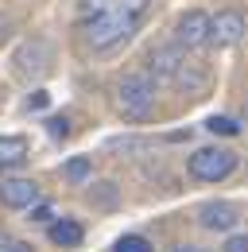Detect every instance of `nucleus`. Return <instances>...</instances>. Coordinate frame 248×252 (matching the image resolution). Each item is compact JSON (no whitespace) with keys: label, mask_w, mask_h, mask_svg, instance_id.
I'll use <instances>...</instances> for the list:
<instances>
[{"label":"nucleus","mask_w":248,"mask_h":252,"mask_svg":"<svg viewBox=\"0 0 248 252\" xmlns=\"http://www.w3.org/2000/svg\"><path fill=\"white\" fill-rule=\"evenodd\" d=\"M198 225L210 229V233H233L241 225V210L233 202H206L198 210Z\"/></svg>","instance_id":"423d86ee"},{"label":"nucleus","mask_w":248,"mask_h":252,"mask_svg":"<svg viewBox=\"0 0 248 252\" xmlns=\"http://www.w3.org/2000/svg\"><path fill=\"white\" fill-rule=\"evenodd\" d=\"M175 43H183L186 51L206 47V43H210V16H206V12H198V8H190L183 20L175 24Z\"/></svg>","instance_id":"39448f33"},{"label":"nucleus","mask_w":248,"mask_h":252,"mask_svg":"<svg viewBox=\"0 0 248 252\" xmlns=\"http://www.w3.org/2000/svg\"><path fill=\"white\" fill-rule=\"evenodd\" d=\"M47 59H51L47 43H24L16 51V70L20 74H39V70H47Z\"/></svg>","instance_id":"9d476101"},{"label":"nucleus","mask_w":248,"mask_h":252,"mask_svg":"<svg viewBox=\"0 0 248 252\" xmlns=\"http://www.w3.org/2000/svg\"><path fill=\"white\" fill-rule=\"evenodd\" d=\"M136 24H140V16H132V12H93L82 24V39L90 51H109L136 32Z\"/></svg>","instance_id":"f257e3e1"},{"label":"nucleus","mask_w":248,"mask_h":252,"mask_svg":"<svg viewBox=\"0 0 248 252\" xmlns=\"http://www.w3.org/2000/svg\"><path fill=\"white\" fill-rule=\"evenodd\" d=\"M86 198H90L93 206H117V187H113V183H101V187H93Z\"/></svg>","instance_id":"dca6fc26"},{"label":"nucleus","mask_w":248,"mask_h":252,"mask_svg":"<svg viewBox=\"0 0 248 252\" xmlns=\"http://www.w3.org/2000/svg\"><path fill=\"white\" fill-rule=\"evenodd\" d=\"M62 175H66L74 187H86V183H90V175H93V159H90V156L66 159V163H62Z\"/></svg>","instance_id":"ddd939ff"},{"label":"nucleus","mask_w":248,"mask_h":252,"mask_svg":"<svg viewBox=\"0 0 248 252\" xmlns=\"http://www.w3.org/2000/svg\"><path fill=\"white\" fill-rule=\"evenodd\" d=\"M0 252H35L28 241H20V237H8V233H0Z\"/></svg>","instance_id":"f3484780"},{"label":"nucleus","mask_w":248,"mask_h":252,"mask_svg":"<svg viewBox=\"0 0 248 252\" xmlns=\"http://www.w3.org/2000/svg\"><path fill=\"white\" fill-rule=\"evenodd\" d=\"M28 159V140L24 136H0V171L20 167Z\"/></svg>","instance_id":"f8f14e48"},{"label":"nucleus","mask_w":248,"mask_h":252,"mask_svg":"<svg viewBox=\"0 0 248 252\" xmlns=\"http://www.w3.org/2000/svg\"><path fill=\"white\" fill-rule=\"evenodd\" d=\"M206 128H210L214 136H241V125H237L233 117H210Z\"/></svg>","instance_id":"2eb2a0df"},{"label":"nucleus","mask_w":248,"mask_h":252,"mask_svg":"<svg viewBox=\"0 0 248 252\" xmlns=\"http://www.w3.org/2000/svg\"><path fill=\"white\" fill-rule=\"evenodd\" d=\"M47 237H51V245H59V249H78V245L86 241V229L74 218H59V221L47 225Z\"/></svg>","instance_id":"1a4fd4ad"},{"label":"nucleus","mask_w":248,"mask_h":252,"mask_svg":"<svg viewBox=\"0 0 248 252\" xmlns=\"http://www.w3.org/2000/svg\"><path fill=\"white\" fill-rule=\"evenodd\" d=\"M35 202H39V183L35 179H0V206L31 210Z\"/></svg>","instance_id":"0eeeda50"},{"label":"nucleus","mask_w":248,"mask_h":252,"mask_svg":"<svg viewBox=\"0 0 248 252\" xmlns=\"http://www.w3.org/2000/svg\"><path fill=\"white\" fill-rule=\"evenodd\" d=\"M8 35H12V20H8V16H0V47H4V39H8Z\"/></svg>","instance_id":"4be33fe9"},{"label":"nucleus","mask_w":248,"mask_h":252,"mask_svg":"<svg viewBox=\"0 0 248 252\" xmlns=\"http://www.w3.org/2000/svg\"><path fill=\"white\" fill-rule=\"evenodd\" d=\"M183 63H186V47L183 43H167V47H155L152 55H148V74H152L155 82L159 78H175Z\"/></svg>","instance_id":"6e6552de"},{"label":"nucleus","mask_w":248,"mask_h":252,"mask_svg":"<svg viewBox=\"0 0 248 252\" xmlns=\"http://www.w3.org/2000/svg\"><path fill=\"white\" fill-rule=\"evenodd\" d=\"M221 252H248V233H233V237L221 245Z\"/></svg>","instance_id":"aec40b11"},{"label":"nucleus","mask_w":248,"mask_h":252,"mask_svg":"<svg viewBox=\"0 0 248 252\" xmlns=\"http://www.w3.org/2000/svg\"><path fill=\"white\" fill-rule=\"evenodd\" d=\"M113 252H155V249H152V241H148V237L128 233V237H121V241L113 245Z\"/></svg>","instance_id":"4468645a"},{"label":"nucleus","mask_w":248,"mask_h":252,"mask_svg":"<svg viewBox=\"0 0 248 252\" xmlns=\"http://www.w3.org/2000/svg\"><path fill=\"white\" fill-rule=\"evenodd\" d=\"M148 0H82V16L93 12H132V16H144Z\"/></svg>","instance_id":"9b49d317"},{"label":"nucleus","mask_w":248,"mask_h":252,"mask_svg":"<svg viewBox=\"0 0 248 252\" xmlns=\"http://www.w3.org/2000/svg\"><path fill=\"white\" fill-rule=\"evenodd\" d=\"M155 105V78L144 74H124L117 82V109L124 121H144Z\"/></svg>","instance_id":"f03ea898"},{"label":"nucleus","mask_w":248,"mask_h":252,"mask_svg":"<svg viewBox=\"0 0 248 252\" xmlns=\"http://www.w3.org/2000/svg\"><path fill=\"white\" fill-rule=\"evenodd\" d=\"M245 32H248V20L237 8H225V12L210 16V43L214 47H237L245 39Z\"/></svg>","instance_id":"20e7f679"},{"label":"nucleus","mask_w":248,"mask_h":252,"mask_svg":"<svg viewBox=\"0 0 248 252\" xmlns=\"http://www.w3.org/2000/svg\"><path fill=\"white\" fill-rule=\"evenodd\" d=\"M24 109H47V94H43V90H35V94L24 101Z\"/></svg>","instance_id":"412c9836"},{"label":"nucleus","mask_w":248,"mask_h":252,"mask_svg":"<svg viewBox=\"0 0 248 252\" xmlns=\"http://www.w3.org/2000/svg\"><path fill=\"white\" fill-rule=\"evenodd\" d=\"M171 252H206V249H198V245H175Z\"/></svg>","instance_id":"5701e85b"},{"label":"nucleus","mask_w":248,"mask_h":252,"mask_svg":"<svg viewBox=\"0 0 248 252\" xmlns=\"http://www.w3.org/2000/svg\"><path fill=\"white\" fill-rule=\"evenodd\" d=\"M237 163H241V156L233 148H198L186 159V171L198 183H221V179H229L237 171Z\"/></svg>","instance_id":"7ed1b4c3"},{"label":"nucleus","mask_w":248,"mask_h":252,"mask_svg":"<svg viewBox=\"0 0 248 252\" xmlns=\"http://www.w3.org/2000/svg\"><path fill=\"white\" fill-rule=\"evenodd\" d=\"M47 132L59 136V140H66V136H70V121H66V117H51V121H47Z\"/></svg>","instance_id":"6ab92c4d"},{"label":"nucleus","mask_w":248,"mask_h":252,"mask_svg":"<svg viewBox=\"0 0 248 252\" xmlns=\"http://www.w3.org/2000/svg\"><path fill=\"white\" fill-rule=\"evenodd\" d=\"M51 218H55V206H47V202H35V206H31V221L51 225Z\"/></svg>","instance_id":"a211bd4d"}]
</instances>
